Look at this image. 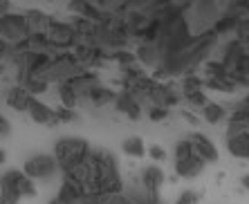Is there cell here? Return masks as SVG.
I'll return each instance as SVG.
<instances>
[{"label": "cell", "instance_id": "cell-10", "mask_svg": "<svg viewBox=\"0 0 249 204\" xmlns=\"http://www.w3.org/2000/svg\"><path fill=\"white\" fill-rule=\"evenodd\" d=\"M191 144H193V148H196V153H197V157L202 159L204 164H211V162H218V148H215V144L211 139H209L207 135H202V133H193L191 137Z\"/></svg>", "mask_w": 249, "mask_h": 204}, {"label": "cell", "instance_id": "cell-3", "mask_svg": "<svg viewBox=\"0 0 249 204\" xmlns=\"http://www.w3.org/2000/svg\"><path fill=\"white\" fill-rule=\"evenodd\" d=\"M90 151H92V146L81 137H61L54 144V157L58 162L61 173H68L81 162H86Z\"/></svg>", "mask_w": 249, "mask_h": 204}, {"label": "cell", "instance_id": "cell-4", "mask_svg": "<svg viewBox=\"0 0 249 204\" xmlns=\"http://www.w3.org/2000/svg\"><path fill=\"white\" fill-rule=\"evenodd\" d=\"M173 166H175V173L180 177L191 180V177H197L202 173L207 164L197 157L191 139H180L175 144V151H173Z\"/></svg>", "mask_w": 249, "mask_h": 204}, {"label": "cell", "instance_id": "cell-33", "mask_svg": "<svg viewBox=\"0 0 249 204\" xmlns=\"http://www.w3.org/2000/svg\"><path fill=\"white\" fill-rule=\"evenodd\" d=\"M54 115H56V123L58 121H74L76 119V112L74 110H70V108H54Z\"/></svg>", "mask_w": 249, "mask_h": 204}, {"label": "cell", "instance_id": "cell-45", "mask_svg": "<svg viewBox=\"0 0 249 204\" xmlns=\"http://www.w3.org/2000/svg\"><path fill=\"white\" fill-rule=\"evenodd\" d=\"M160 204H164V202H160Z\"/></svg>", "mask_w": 249, "mask_h": 204}, {"label": "cell", "instance_id": "cell-38", "mask_svg": "<svg viewBox=\"0 0 249 204\" xmlns=\"http://www.w3.org/2000/svg\"><path fill=\"white\" fill-rule=\"evenodd\" d=\"M12 50H14V45H9L7 41H2V38H0V63H2V58H9Z\"/></svg>", "mask_w": 249, "mask_h": 204}, {"label": "cell", "instance_id": "cell-28", "mask_svg": "<svg viewBox=\"0 0 249 204\" xmlns=\"http://www.w3.org/2000/svg\"><path fill=\"white\" fill-rule=\"evenodd\" d=\"M58 99H61V105H63V108H70V110H74V108H76V101H79V97H76V92L68 85V83H61V85H58Z\"/></svg>", "mask_w": 249, "mask_h": 204}, {"label": "cell", "instance_id": "cell-24", "mask_svg": "<svg viewBox=\"0 0 249 204\" xmlns=\"http://www.w3.org/2000/svg\"><path fill=\"white\" fill-rule=\"evenodd\" d=\"M122 151L126 153V155H130V157L139 159L148 153V148L144 146V139H142V137H126V139L122 141Z\"/></svg>", "mask_w": 249, "mask_h": 204}, {"label": "cell", "instance_id": "cell-1", "mask_svg": "<svg viewBox=\"0 0 249 204\" xmlns=\"http://www.w3.org/2000/svg\"><path fill=\"white\" fill-rule=\"evenodd\" d=\"M218 38H220V36L215 34L213 29H211V32H207V34L193 36L191 45L186 47V50L173 54V56H164L162 63L153 70L151 76L155 79V81L164 83L166 79H173V76L193 74L200 65H204L209 61V54L215 50Z\"/></svg>", "mask_w": 249, "mask_h": 204}, {"label": "cell", "instance_id": "cell-5", "mask_svg": "<svg viewBox=\"0 0 249 204\" xmlns=\"http://www.w3.org/2000/svg\"><path fill=\"white\" fill-rule=\"evenodd\" d=\"M32 34V29L27 25V18H25V12L18 14V12H9L7 16L0 18V38L7 41L9 45H16L20 43L23 38Z\"/></svg>", "mask_w": 249, "mask_h": 204}, {"label": "cell", "instance_id": "cell-6", "mask_svg": "<svg viewBox=\"0 0 249 204\" xmlns=\"http://www.w3.org/2000/svg\"><path fill=\"white\" fill-rule=\"evenodd\" d=\"M23 170L36 182V180H50V177H54V175H56L61 169H58V162H56V157H54V155L38 153V155L27 157Z\"/></svg>", "mask_w": 249, "mask_h": 204}, {"label": "cell", "instance_id": "cell-2", "mask_svg": "<svg viewBox=\"0 0 249 204\" xmlns=\"http://www.w3.org/2000/svg\"><path fill=\"white\" fill-rule=\"evenodd\" d=\"M222 16V5L215 0H197V2H189L184 14V20L189 25L193 36L207 34L215 25V20Z\"/></svg>", "mask_w": 249, "mask_h": 204}, {"label": "cell", "instance_id": "cell-27", "mask_svg": "<svg viewBox=\"0 0 249 204\" xmlns=\"http://www.w3.org/2000/svg\"><path fill=\"white\" fill-rule=\"evenodd\" d=\"M207 79H220V76H229V70L220 63V58H209L207 63L202 65Z\"/></svg>", "mask_w": 249, "mask_h": 204}, {"label": "cell", "instance_id": "cell-19", "mask_svg": "<svg viewBox=\"0 0 249 204\" xmlns=\"http://www.w3.org/2000/svg\"><path fill=\"white\" fill-rule=\"evenodd\" d=\"M81 198H83L81 188L76 187V184H72V182L63 180L54 200H56V204H81Z\"/></svg>", "mask_w": 249, "mask_h": 204}, {"label": "cell", "instance_id": "cell-14", "mask_svg": "<svg viewBox=\"0 0 249 204\" xmlns=\"http://www.w3.org/2000/svg\"><path fill=\"white\" fill-rule=\"evenodd\" d=\"M32 101H34V97H32L23 85H18V83L9 87V92H7V105L14 108L16 112H27Z\"/></svg>", "mask_w": 249, "mask_h": 204}, {"label": "cell", "instance_id": "cell-20", "mask_svg": "<svg viewBox=\"0 0 249 204\" xmlns=\"http://www.w3.org/2000/svg\"><path fill=\"white\" fill-rule=\"evenodd\" d=\"M0 198H7L12 202H20L23 195L16 187V180H14V170H7L5 175H0Z\"/></svg>", "mask_w": 249, "mask_h": 204}, {"label": "cell", "instance_id": "cell-18", "mask_svg": "<svg viewBox=\"0 0 249 204\" xmlns=\"http://www.w3.org/2000/svg\"><path fill=\"white\" fill-rule=\"evenodd\" d=\"M227 151L238 159H249V130L227 137Z\"/></svg>", "mask_w": 249, "mask_h": 204}, {"label": "cell", "instance_id": "cell-15", "mask_svg": "<svg viewBox=\"0 0 249 204\" xmlns=\"http://www.w3.org/2000/svg\"><path fill=\"white\" fill-rule=\"evenodd\" d=\"M27 115L32 117V121L41 123V126H52V123H56V115H54V108H50L47 103H43V101H38V99L32 101V105H29Z\"/></svg>", "mask_w": 249, "mask_h": 204}, {"label": "cell", "instance_id": "cell-7", "mask_svg": "<svg viewBox=\"0 0 249 204\" xmlns=\"http://www.w3.org/2000/svg\"><path fill=\"white\" fill-rule=\"evenodd\" d=\"M180 99H182V94L171 83H160V81H157L155 90L151 94V103L160 105V108H166V110H171L173 105L180 103Z\"/></svg>", "mask_w": 249, "mask_h": 204}, {"label": "cell", "instance_id": "cell-39", "mask_svg": "<svg viewBox=\"0 0 249 204\" xmlns=\"http://www.w3.org/2000/svg\"><path fill=\"white\" fill-rule=\"evenodd\" d=\"M9 12H12V5L2 0V2H0V18H2V16H7V14H9Z\"/></svg>", "mask_w": 249, "mask_h": 204}, {"label": "cell", "instance_id": "cell-21", "mask_svg": "<svg viewBox=\"0 0 249 204\" xmlns=\"http://www.w3.org/2000/svg\"><path fill=\"white\" fill-rule=\"evenodd\" d=\"M240 20L243 18L236 16V14H229V12H222V16L215 20L213 25V32L218 36H227V34H236L238 25H240Z\"/></svg>", "mask_w": 249, "mask_h": 204}, {"label": "cell", "instance_id": "cell-34", "mask_svg": "<svg viewBox=\"0 0 249 204\" xmlns=\"http://www.w3.org/2000/svg\"><path fill=\"white\" fill-rule=\"evenodd\" d=\"M166 117H168L166 108H160V105H153V108H148V119H151V121H164Z\"/></svg>", "mask_w": 249, "mask_h": 204}, {"label": "cell", "instance_id": "cell-29", "mask_svg": "<svg viewBox=\"0 0 249 204\" xmlns=\"http://www.w3.org/2000/svg\"><path fill=\"white\" fill-rule=\"evenodd\" d=\"M182 99L189 105H193V108H204L209 103L204 90H182Z\"/></svg>", "mask_w": 249, "mask_h": 204}, {"label": "cell", "instance_id": "cell-35", "mask_svg": "<svg viewBox=\"0 0 249 204\" xmlns=\"http://www.w3.org/2000/svg\"><path fill=\"white\" fill-rule=\"evenodd\" d=\"M148 155H151V159H155V162H164V159H166V151L157 144L148 148Z\"/></svg>", "mask_w": 249, "mask_h": 204}, {"label": "cell", "instance_id": "cell-31", "mask_svg": "<svg viewBox=\"0 0 249 204\" xmlns=\"http://www.w3.org/2000/svg\"><path fill=\"white\" fill-rule=\"evenodd\" d=\"M236 38L247 47V52H249V16L240 20V25H238V29H236Z\"/></svg>", "mask_w": 249, "mask_h": 204}, {"label": "cell", "instance_id": "cell-40", "mask_svg": "<svg viewBox=\"0 0 249 204\" xmlns=\"http://www.w3.org/2000/svg\"><path fill=\"white\" fill-rule=\"evenodd\" d=\"M5 162H7V151L5 148H0V166H2Z\"/></svg>", "mask_w": 249, "mask_h": 204}, {"label": "cell", "instance_id": "cell-41", "mask_svg": "<svg viewBox=\"0 0 249 204\" xmlns=\"http://www.w3.org/2000/svg\"><path fill=\"white\" fill-rule=\"evenodd\" d=\"M240 182H243V187L249 191V173H247V175H243V180H240Z\"/></svg>", "mask_w": 249, "mask_h": 204}, {"label": "cell", "instance_id": "cell-30", "mask_svg": "<svg viewBox=\"0 0 249 204\" xmlns=\"http://www.w3.org/2000/svg\"><path fill=\"white\" fill-rule=\"evenodd\" d=\"M202 87H204V79H200L197 72L182 76V90H202Z\"/></svg>", "mask_w": 249, "mask_h": 204}, {"label": "cell", "instance_id": "cell-8", "mask_svg": "<svg viewBox=\"0 0 249 204\" xmlns=\"http://www.w3.org/2000/svg\"><path fill=\"white\" fill-rule=\"evenodd\" d=\"M142 101L135 97L133 92H128V90H122V92H117V99H115V108L122 115H126L128 119H139L144 108H142Z\"/></svg>", "mask_w": 249, "mask_h": 204}, {"label": "cell", "instance_id": "cell-23", "mask_svg": "<svg viewBox=\"0 0 249 204\" xmlns=\"http://www.w3.org/2000/svg\"><path fill=\"white\" fill-rule=\"evenodd\" d=\"M88 99L92 101L94 105H108V103H115L117 99V92L115 90H110V87H106V85H94L92 90H90V94H88Z\"/></svg>", "mask_w": 249, "mask_h": 204}, {"label": "cell", "instance_id": "cell-16", "mask_svg": "<svg viewBox=\"0 0 249 204\" xmlns=\"http://www.w3.org/2000/svg\"><path fill=\"white\" fill-rule=\"evenodd\" d=\"M249 130V108L245 103H240L229 117V128H227V137H233L238 133Z\"/></svg>", "mask_w": 249, "mask_h": 204}, {"label": "cell", "instance_id": "cell-43", "mask_svg": "<svg viewBox=\"0 0 249 204\" xmlns=\"http://www.w3.org/2000/svg\"><path fill=\"white\" fill-rule=\"evenodd\" d=\"M2 72H5V63H0V74H2Z\"/></svg>", "mask_w": 249, "mask_h": 204}, {"label": "cell", "instance_id": "cell-11", "mask_svg": "<svg viewBox=\"0 0 249 204\" xmlns=\"http://www.w3.org/2000/svg\"><path fill=\"white\" fill-rule=\"evenodd\" d=\"M65 83L74 90L79 99H88L90 90H92L94 85H99V79H97V74H94V72L83 70V72H79V74L72 76V79H70V81H65Z\"/></svg>", "mask_w": 249, "mask_h": 204}, {"label": "cell", "instance_id": "cell-36", "mask_svg": "<svg viewBox=\"0 0 249 204\" xmlns=\"http://www.w3.org/2000/svg\"><path fill=\"white\" fill-rule=\"evenodd\" d=\"M106 204H135V202H133V198H130L128 193H119V195H112Z\"/></svg>", "mask_w": 249, "mask_h": 204}, {"label": "cell", "instance_id": "cell-44", "mask_svg": "<svg viewBox=\"0 0 249 204\" xmlns=\"http://www.w3.org/2000/svg\"><path fill=\"white\" fill-rule=\"evenodd\" d=\"M50 204H56V200H50Z\"/></svg>", "mask_w": 249, "mask_h": 204}, {"label": "cell", "instance_id": "cell-17", "mask_svg": "<svg viewBox=\"0 0 249 204\" xmlns=\"http://www.w3.org/2000/svg\"><path fill=\"white\" fill-rule=\"evenodd\" d=\"M25 18H27V25L32 29V34H47V29H50V25L54 20L50 14L41 12V9H27Z\"/></svg>", "mask_w": 249, "mask_h": 204}, {"label": "cell", "instance_id": "cell-37", "mask_svg": "<svg viewBox=\"0 0 249 204\" xmlns=\"http://www.w3.org/2000/svg\"><path fill=\"white\" fill-rule=\"evenodd\" d=\"M12 133V126H9V119H7L5 115H0V139L2 137H7V135Z\"/></svg>", "mask_w": 249, "mask_h": 204}, {"label": "cell", "instance_id": "cell-42", "mask_svg": "<svg viewBox=\"0 0 249 204\" xmlns=\"http://www.w3.org/2000/svg\"><path fill=\"white\" fill-rule=\"evenodd\" d=\"M0 204H18V202H12V200H7V198H0Z\"/></svg>", "mask_w": 249, "mask_h": 204}, {"label": "cell", "instance_id": "cell-22", "mask_svg": "<svg viewBox=\"0 0 249 204\" xmlns=\"http://www.w3.org/2000/svg\"><path fill=\"white\" fill-rule=\"evenodd\" d=\"M18 85H23L25 90H27V92L36 99L38 94L47 92V87H50V83H47L41 74H25V79H23L20 83H18Z\"/></svg>", "mask_w": 249, "mask_h": 204}, {"label": "cell", "instance_id": "cell-12", "mask_svg": "<svg viewBox=\"0 0 249 204\" xmlns=\"http://www.w3.org/2000/svg\"><path fill=\"white\" fill-rule=\"evenodd\" d=\"M164 180H166V175L160 166H146L139 173V187L151 193H157V195H160V188L164 187Z\"/></svg>", "mask_w": 249, "mask_h": 204}, {"label": "cell", "instance_id": "cell-32", "mask_svg": "<svg viewBox=\"0 0 249 204\" xmlns=\"http://www.w3.org/2000/svg\"><path fill=\"white\" fill-rule=\"evenodd\" d=\"M175 204H200V193L196 191H182L175 200Z\"/></svg>", "mask_w": 249, "mask_h": 204}, {"label": "cell", "instance_id": "cell-9", "mask_svg": "<svg viewBox=\"0 0 249 204\" xmlns=\"http://www.w3.org/2000/svg\"><path fill=\"white\" fill-rule=\"evenodd\" d=\"M135 58H137V63L142 65V68L155 70L157 65L162 63V52H160L157 43H137V47H135Z\"/></svg>", "mask_w": 249, "mask_h": 204}, {"label": "cell", "instance_id": "cell-26", "mask_svg": "<svg viewBox=\"0 0 249 204\" xmlns=\"http://www.w3.org/2000/svg\"><path fill=\"white\" fill-rule=\"evenodd\" d=\"M204 85L211 87V90H218V92H236V81H233L231 76H220V79H204Z\"/></svg>", "mask_w": 249, "mask_h": 204}, {"label": "cell", "instance_id": "cell-25", "mask_svg": "<svg viewBox=\"0 0 249 204\" xmlns=\"http://www.w3.org/2000/svg\"><path fill=\"white\" fill-rule=\"evenodd\" d=\"M202 115H204V119H207L209 123H220L222 119L227 117V110H225V105L222 103L209 101V103L202 108Z\"/></svg>", "mask_w": 249, "mask_h": 204}, {"label": "cell", "instance_id": "cell-13", "mask_svg": "<svg viewBox=\"0 0 249 204\" xmlns=\"http://www.w3.org/2000/svg\"><path fill=\"white\" fill-rule=\"evenodd\" d=\"M245 54H247V47H245L243 43H240L236 36H233L231 41H227L225 47H222V52H220V63L225 65L229 72H231L233 65H236L238 61L245 56Z\"/></svg>", "mask_w": 249, "mask_h": 204}]
</instances>
